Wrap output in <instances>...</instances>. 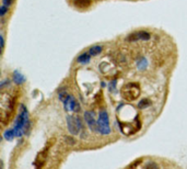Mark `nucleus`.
I'll list each match as a JSON object with an SVG mask.
<instances>
[{
	"label": "nucleus",
	"mask_w": 187,
	"mask_h": 169,
	"mask_svg": "<svg viewBox=\"0 0 187 169\" xmlns=\"http://www.w3.org/2000/svg\"><path fill=\"white\" fill-rule=\"evenodd\" d=\"M29 123V113H27V110L23 104L20 106V113H19L17 121H15L14 124V132H15V136H22V134L24 133L25 131V126L26 124Z\"/></svg>",
	"instance_id": "obj_1"
},
{
	"label": "nucleus",
	"mask_w": 187,
	"mask_h": 169,
	"mask_svg": "<svg viewBox=\"0 0 187 169\" xmlns=\"http://www.w3.org/2000/svg\"><path fill=\"white\" fill-rule=\"evenodd\" d=\"M140 94V88L138 84H127L121 89V96L128 101L136 100Z\"/></svg>",
	"instance_id": "obj_2"
},
{
	"label": "nucleus",
	"mask_w": 187,
	"mask_h": 169,
	"mask_svg": "<svg viewBox=\"0 0 187 169\" xmlns=\"http://www.w3.org/2000/svg\"><path fill=\"white\" fill-rule=\"evenodd\" d=\"M97 124H99V131L103 135H109L111 133V126H109V113L106 110H101L99 113V119H97Z\"/></svg>",
	"instance_id": "obj_3"
},
{
	"label": "nucleus",
	"mask_w": 187,
	"mask_h": 169,
	"mask_svg": "<svg viewBox=\"0 0 187 169\" xmlns=\"http://www.w3.org/2000/svg\"><path fill=\"white\" fill-rule=\"evenodd\" d=\"M67 125H68V130L70 134L77 135L82 129V122L80 118L78 116H72V115H68L67 116Z\"/></svg>",
	"instance_id": "obj_4"
},
{
	"label": "nucleus",
	"mask_w": 187,
	"mask_h": 169,
	"mask_svg": "<svg viewBox=\"0 0 187 169\" xmlns=\"http://www.w3.org/2000/svg\"><path fill=\"white\" fill-rule=\"evenodd\" d=\"M63 102V107H65V109H66L67 111H73V112L80 111V104H79V102L75 100V98L72 94H68Z\"/></svg>",
	"instance_id": "obj_5"
},
{
	"label": "nucleus",
	"mask_w": 187,
	"mask_h": 169,
	"mask_svg": "<svg viewBox=\"0 0 187 169\" xmlns=\"http://www.w3.org/2000/svg\"><path fill=\"white\" fill-rule=\"evenodd\" d=\"M84 120L87 122V126L92 132H100L99 131V124L95 120V114L92 111H85L84 112Z\"/></svg>",
	"instance_id": "obj_6"
},
{
	"label": "nucleus",
	"mask_w": 187,
	"mask_h": 169,
	"mask_svg": "<svg viewBox=\"0 0 187 169\" xmlns=\"http://www.w3.org/2000/svg\"><path fill=\"white\" fill-rule=\"evenodd\" d=\"M150 39L151 35L147 31H138V32L129 34L126 37V41H128V42H136V41H149Z\"/></svg>",
	"instance_id": "obj_7"
},
{
	"label": "nucleus",
	"mask_w": 187,
	"mask_h": 169,
	"mask_svg": "<svg viewBox=\"0 0 187 169\" xmlns=\"http://www.w3.org/2000/svg\"><path fill=\"white\" fill-rule=\"evenodd\" d=\"M13 81H14L17 84H22L23 82L25 81L24 76L22 75L21 72H13Z\"/></svg>",
	"instance_id": "obj_8"
},
{
	"label": "nucleus",
	"mask_w": 187,
	"mask_h": 169,
	"mask_svg": "<svg viewBox=\"0 0 187 169\" xmlns=\"http://www.w3.org/2000/svg\"><path fill=\"white\" fill-rule=\"evenodd\" d=\"M73 5L78 8H87L91 5V0H73Z\"/></svg>",
	"instance_id": "obj_9"
},
{
	"label": "nucleus",
	"mask_w": 187,
	"mask_h": 169,
	"mask_svg": "<svg viewBox=\"0 0 187 169\" xmlns=\"http://www.w3.org/2000/svg\"><path fill=\"white\" fill-rule=\"evenodd\" d=\"M102 51H103V47L101 45H94V46H92V47H90L89 54H90L91 56H97V55L100 54Z\"/></svg>",
	"instance_id": "obj_10"
},
{
	"label": "nucleus",
	"mask_w": 187,
	"mask_h": 169,
	"mask_svg": "<svg viewBox=\"0 0 187 169\" xmlns=\"http://www.w3.org/2000/svg\"><path fill=\"white\" fill-rule=\"evenodd\" d=\"M91 59V55L87 54V53H83V54L79 55L77 60H78V63H81V64H87L89 63Z\"/></svg>",
	"instance_id": "obj_11"
},
{
	"label": "nucleus",
	"mask_w": 187,
	"mask_h": 169,
	"mask_svg": "<svg viewBox=\"0 0 187 169\" xmlns=\"http://www.w3.org/2000/svg\"><path fill=\"white\" fill-rule=\"evenodd\" d=\"M137 66H138V68L140 70H145L147 68V66H148V60H147V58L145 57L139 58L138 62H137Z\"/></svg>",
	"instance_id": "obj_12"
},
{
	"label": "nucleus",
	"mask_w": 187,
	"mask_h": 169,
	"mask_svg": "<svg viewBox=\"0 0 187 169\" xmlns=\"http://www.w3.org/2000/svg\"><path fill=\"white\" fill-rule=\"evenodd\" d=\"M3 137L7 139V141H12L13 137H15V132L14 129H10V130H7L3 134Z\"/></svg>",
	"instance_id": "obj_13"
},
{
	"label": "nucleus",
	"mask_w": 187,
	"mask_h": 169,
	"mask_svg": "<svg viewBox=\"0 0 187 169\" xmlns=\"http://www.w3.org/2000/svg\"><path fill=\"white\" fill-rule=\"evenodd\" d=\"M151 104V102H150V100H148V99H142L140 102L138 103V107L140 109H145V108H147V107H149Z\"/></svg>",
	"instance_id": "obj_14"
},
{
	"label": "nucleus",
	"mask_w": 187,
	"mask_h": 169,
	"mask_svg": "<svg viewBox=\"0 0 187 169\" xmlns=\"http://www.w3.org/2000/svg\"><path fill=\"white\" fill-rule=\"evenodd\" d=\"M7 12H8V7H6L5 5H2V6L0 7V15H1V17H3V15L7 13Z\"/></svg>",
	"instance_id": "obj_15"
},
{
	"label": "nucleus",
	"mask_w": 187,
	"mask_h": 169,
	"mask_svg": "<svg viewBox=\"0 0 187 169\" xmlns=\"http://www.w3.org/2000/svg\"><path fill=\"white\" fill-rule=\"evenodd\" d=\"M66 142L68 143L69 145H75V141L73 139V137H69V136H67L66 137Z\"/></svg>",
	"instance_id": "obj_16"
},
{
	"label": "nucleus",
	"mask_w": 187,
	"mask_h": 169,
	"mask_svg": "<svg viewBox=\"0 0 187 169\" xmlns=\"http://www.w3.org/2000/svg\"><path fill=\"white\" fill-rule=\"evenodd\" d=\"M12 2H13V0H2V3L6 7H8V8H9L11 5H12Z\"/></svg>",
	"instance_id": "obj_17"
},
{
	"label": "nucleus",
	"mask_w": 187,
	"mask_h": 169,
	"mask_svg": "<svg viewBox=\"0 0 187 169\" xmlns=\"http://www.w3.org/2000/svg\"><path fill=\"white\" fill-rule=\"evenodd\" d=\"M0 41H1V49L3 48V44H5V42H3V36L1 35L0 36Z\"/></svg>",
	"instance_id": "obj_18"
}]
</instances>
